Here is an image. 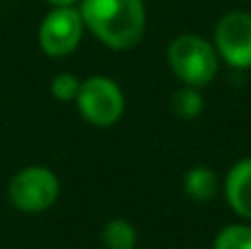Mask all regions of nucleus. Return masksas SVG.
Here are the masks:
<instances>
[{
  "instance_id": "1",
  "label": "nucleus",
  "mask_w": 251,
  "mask_h": 249,
  "mask_svg": "<svg viewBox=\"0 0 251 249\" xmlns=\"http://www.w3.org/2000/svg\"><path fill=\"white\" fill-rule=\"evenodd\" d=\"M79 13L84 26L115 51L137 47L146 31L143 0H82Z\"/></svg>"
},
{
  "instance_id": "2",
  "label": "nucleus",
  "mask_w": 251,
  "mask_h": 249,
  "mask_svg": "<svg viewBox=\"0 0 251 249\" xmlns=\"http://www.w3.org/2000/svg\"><path fill=\"white\" fill-rule=\"evenodd\" d=\"M168 62L185 86H207L218 73L216 47L194 33H183L172 40Z\"/></svg>"
},
{
  "instance_id": "3",
  "label": "nucleus",
  "mask_w": 251,
  "mask_h": 249,
  "mask_svg": "<svg viewBox=\"0 0 251 249\" xmlns=\"http://www.w3.org/2000/svg\"><path fill=\"white\" fill-rule=\"evenodd\" d=\"M9 203L25 214H38L44 212L60 197V181L49 168L31 166L20 170L7 190Z\"/></svg>"
},
{
  "instance_id": "4",
  "label": "nucleus",
  "mask_w": 251,
  "mask_h": 249,
  "mask_svg": "<svg viewBox=\"0 0 251 249\" xmlns=\"http://www.w3.org/2000/svg\"><path fill=\"white\" fill-rule=\"evenodd\" d=\"M77 110L93 126H113L124 113V93L117 82L104 75H93L84 79L75 97Z\"/></svg>"
},
{
  "instance_id": "5",
  "label": "nucleus",
  "mask_w": 251,
  "mask_h": 249,
  "mask_svg": "<svg viewBox=\"0 0 251 249\" xmlns=\"http://www.w3.org/2000/svg\"><path fill=\"white\" fill-rule=\"evenodd\" d=\"M84 33V20L79 9L73 4L69 7H53L44 16L38 31L40 47L51 57H66L77 49Z\"/></svg>"
},
{
  "instance_id": "6",
  "label": "nucleus",
  "mask_w": 251,
  "mask_h": 249,
  "mask_svg": "<svg viewBox=\"0 0 251 249\" xmlns=\"http://www.w3.org/2000/svg\"><path fill=\"white\" fill-rule=\"evenodd\" d=\"M216 53L234 69H251V13L231 11L214 31Z\"/></svg>"
},
{
  "instance_id": "7",
  "label": "nucleus",
  "mask_w": 251,
  "mask_h": 249,
  "mask_svg": "<svg viewBox=\"0 0 251 249\" xmlns=\"http://www.w3.org/2000/svg\"><path fill=\"white\" fill-rule=\"evenodd\" d=\"M225 199L236 214L251 221V159H243L227 172Z\"/></svg>"
},
{
  "instance_id": "8",
  "label": "nucleus",
  "mask_w": 251,
  "mask_h": 249,
  "mask_svg": "<svg viewBox=\"0 0 251 249\" xmlns=\"http://www.w3.org/2000/svg\"><path fill=\"white\" fill-rule=\"evenodd\" d=\"M183 188H185L187 197H190L192 201L207 203L218 194V176H216V172L209 170V168L196 166L185 174Z\"/></svg>"
},
{
  "instance_id": "9",
  "label": "nucleus",
  "mask_w": 251,
  "mask_h": 249,
  "mask_svg": "<svg viewBox=\"0 0 251 249\" xmlns=\"http://www.w3.org/2000/svg\"><path fill=\"white\" fill-rule=\"evenodd\" d=\"M101 241L106 249H134L137 245V232L134 227L124 219H113L106 223L101 232Z\"/></svg>"
},
{
  "instance_id": "10",
  "label": "nucleus",
  "mask_w": 251,
  "mask_h": 249,
  "mask_svg": "<svg viewBox=\"0 0 251 249\" xmlns=\"http://www.w3.org/2000/svg\"><path fill=\"white\" fill-rule=\"evenodd\" d=\"M203 95L199 88L194 86H185L181 91L174 93L172 97V110L178 115L181 119H194L203 113Z\"/></svg>"
},
{
  "instance_id": "11",
  "label": "nucleus",
  "mask_w": 251,
  "mask_h": 249,
  "mask_svg": "<svg viewBox=\"0 0 251 249\" xmlns=\"http://www.w3.org/2000/svg\"><path fill=\"white\" fill-rule=\"evenodd\" d=\"M212 249H251V227L249 225H227L214 238Z\"/></svg>"
},
{
  "instance_id": "12",
  "label": "nucleus",
  "mask_w": 251,
  "mask_h": 249,
  "mask_svg": "<svg viewBox=\"0 0 251 249\" xmlns=\"http://www.w3.org/2000/svg\"><path fill=\"white\" fill-rule=\"evenodd\" d=\"M79 86H82V82L73 73H60L51 82V95L60 101H71L77 97Z\"/></svg>"
},
{
  "instance_id": "13",
  "label": "nucleus",
  "mask_w": 251,
  "mask_h": 249,
  "mask_svg": "<svg viewBox=\"0 0 251 249\" xmlns=\"http://www.w3.org/2000/svg\"><path fill=\"white\" fill-rule=\"evenodd\" d=\"M47 2H51L53 7H69V4L77 2V0H47Z\"/></svg>"
}]
</instances>
